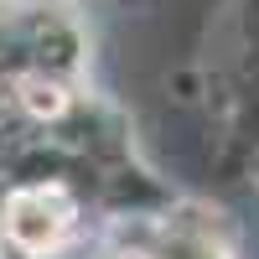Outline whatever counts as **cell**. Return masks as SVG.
Instances as JSON below:
<instances>
[{
  "label": "cell",
  "mask_w": 259,
  "mask_h": 259,
  "mask_svg": "<svg viewBox=\"0 0 259 259\" xmlns=\"http://www.w3.org/2000/svg\"><path fill=\"white\" fill-rule=\"evenodd\" d=\"M73 223V202H68V192L62 187H31V192H16V197L6 202V233H11V244L21 249H52L62 233H68Z\"/></svg>",
  "instance_id": "1"
},
{
  "label": "cell",
  "mask_w": 259,
  "mask_h": 259,
  "mask_svg": "<svg viewBox=\"0 0 259 259\" xmlns=\"http://www.w3.org/2000/svg\"><path fill=\"white\" fill-rule=\"evenodd\" d=\"M124 259H145V254H124Z\"/></svg>",
  "instance_id": "3"
},
{
  "label": "cell",
  "mask_w": 259,
  "mask_h": 259,
  "mask_svg": "<svg viewBox=\"0 0 259 259\" xmlns=\"http://www.w3.org/2000/svg\"><path fill=\"white\" fill-rule=\"evenodd\" d=\"M16 89H21V104H26L36 119H52V114L68 109V94H62L57 83H47V78H21Z\"/></svg>",
  "instance_id": "2"
}]
</instances>
